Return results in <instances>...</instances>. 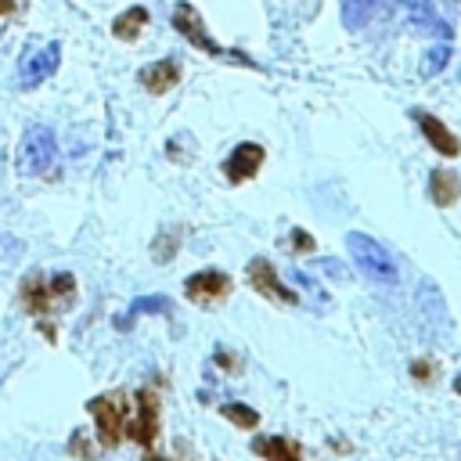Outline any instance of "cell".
<instances>
[{
  "label": "cell",
  "mask_w": 461,
  "mask_h": 461,
  "mask_svg": "<svg viewBox=\"0 0 461 461\" xmlns=\"http://www.w3.org/2000/svg\"><path fill=\"white\" fill-rule=\"evenodd\" d=\"M313 249H317L313 234H306L303 227H295V230H292V252H313Z\"/></svg>",
  "instance_id": "7402d4cb"
},
{
  "label": "cell",
  "mask_w": 461,
  "mask_h": 461,
  "mask_svg": "<svg viewBox=\"0 0 461 461\" xmlns=\"http://www.w3.org/2000/svg\"><path fill=\"white\" fill-rule=\"evenodd\" d=\"M432 371H436V364H432V360H414V364H411V375H414V378H421V382H429V378H432Z\"/></svg>",
  "instance_id": "603a6c76"
},
{
  "label": "cell",
  "mask_w": 461,
  "mask_h": 461,
  "mask_svg": "<svg viewBox=\"0 0 461 461\" xmlns=\"http://www.w3.org/2000/svg\"><path fill=\"white\" fill-rule=\"evenodd\" d=\"M76 299V277L72 274H54V277H43V274H29L22 281V306L32 313V317H47L54 306Z\"/></svg>",
  "instance_id": "6da1fadb"
},
{
  "label": "cell",
  "mask_w": 461,
  "mask_h": 461,
  "mask_svg": "<svg viewBox=\"0 0 461 461\" xmlns=\"http://www.w3.org/2000/svg\"><path fill=\"white\" fill-rule=\"evenodd\" d=\"M180 83V68H176V61H151V65H144L140 68V86L148 90V94H166V90H173Z\"/></svg>",
  "instance_id": "7c38bea8"
},
{
  "label": "cell",
  "mask_w": 461,
  "mask_h": 461,
  "mask_svg": "<svg viewBox=\"0 0 461 461\" xmlns=\"http://www.w3.org/2000/svg\"><path fill=\"white\" fill-rule=\"evenodd\" d=\"M263 158H267V151L259 148V144H252V140H245V144H238L230 155H227V162H223V173H227V180L230 184H241V180H252L256 173H259V166H263Z\"/></svg>",
  "instance_id": "30bf717a"
},
{
  "label": "cell",
  "mask_w": 461,
  "mask_h": 461,
  "mask_svg": "<svg viewBox=\"0 0 461 461\" xmlns=\"http://www.w3.org/2000/svg\"><path fill=\"white\" fill-rule=\"evenodd\" d=\"M346 249H349V259L360 267V274H367L375 285H393V281H396V263H393V256H389L371 234L349 230V234H346Z\"/></svg>",
  "instance_id": "3957f363"
},
{
  "label": "cell",
  "mask_w": 461,
  "mask_h": 461,
  "mask_svg": "<svg viewBox=\"0 0 461 461\" xmlns=\"http://www.w3.org/2000/svg\"><path fill=\"white\" fill-rule=\"evenodd\" d=\"M58 65H61V43H54V40L29 43L22 61H18V86H25V90L40 86L50 72H58Z\"/></svg>",
  "instance_id": "5b68a950"
},
{
  "label": "cell",
  "mask_w": 461,
  "mask_h": 461,
  "mask_svg": "<svg viewBox=\"0 0 461 461\" xmlns=\"http://www.w3.org/2000/svg\"><path fill=\"white\" fill-rule=\"evenodd\" d=\"M414 119H418V126H421V133H425V140L439 151V155H447V158H454L457 151H461V144H457V137L447 130V122H439L436 115H429V112H414Z\"/></svg>",
  "instance_id": "8fae6325"
},
{
  "label": "cell",
  "mask_w": 461,
  "mask_h": 461,
  "mask_svg": "<svg viewBox=\"0 0 461 461\" xmlns=\"http://www.w3.org/2000/svg\"><path fill=\"white\" fill-rule=\"evenodd\" d=\"M144 25H148V11H144V7H130V11H122V14L112 22V36H115V40H137Z\"/></svg>",
  "instance_id": "2e32d148"
},
{
  "label": "cell",
  "mask_w": 461,
  "mask_h": 461,
  "mask_svg": "<svg viewBox=\"0 0 461 461\" xmlns=\"http://www.w3.org/2000/svg\"><path fill=\"white\" fill-rule=\"evenodd\" d=\"M216 360H220L227 371H238V357H234V353H216Z\"/></svg>",
  "instance_id": "cb8c5ba5"
},
{
  "label": "cell",
  "mask_w": 461,
  "mask_h": 461,
  "mask_svg": "<svg viewBox=\"0 0 461 461\" xmlns=\"http://www.w3.org/2000/svg\"><path fill=\"white\" fill-rule=\"evenodd\" d=\"M94 425H97V439L101 447H119L122 443V429H126V418H130V400L122 393H104V396H94L86 403Z\"/></svg>",
  "instance_id": "277c9868"
},
{
  "label": "cell",
  "mask_w": 461,
  "mask_h": 461,
  "mask_svg": "<svg viewBox=\"0 0 461 461\" xmlns=\"http://www.w3.org/2000/svg\"><path fill=\"white\" fill-rule=\"evenodd\" d=\"M252 450L267 461H303V447L295 439H285V436H259L252 443Z\"/></svg>",
  "instance_id": "4fadbf2b"
},
{
  "label": "cell",
  "mask_w": 461,
  "mask_h": 461,
  "mask_svg": "<svg viewBox=\"0 0 461 461\" xmlns=\"http://www.w3.org/2000/svg\"><path fill=\"white\" fill-rule=\"evenodd\" d=\"M184 292L198 306H216V303H223L230 295V277L223 270H198V274H191L184 281Z\"/></svg>",
  "instance_id": "ba28073f"
},
{
  "label": "cell",
  "mask_w": 461,
  "mask_h": 461,
  "mask_svg": "<svg viewBox=\"0 0 461 461\" xmlns=\"http://www.w3.org/2000/svg\"><path fill=\"white\" fill-rule=\"evenodd\" d=\"M137 403V414H130L126 418V429H122V436H130L133 443H140V447H151L155 443V436H158V389H151V385H144V389H137V396H133Z\"/></svg>",
  "instance_id": "8992f818"
},
{
  "label": "cell",
  "mask_w": 461,
  "mask_h": 461,
  "mask_svg": "<svg viewBox=\"0 0 461 461\" xmlns=\"http://www.w3.org/2000/svg\"><path fill=\"white\" fill-rule=\"evenodd\" d=\"M173 25H176V32H184L198 50H205V54H223V47L205 32L202 14H198L191 4H176V7H173Z\"/></svg>",
  "instance_id": "9c48e42d"
},
{
  "label": "cell",
  "mask_w": 461,
  "mask_h": 461,
  "mask_svg": "<svg viewBox=\"0 0 461 461\" xmlns=\"http://www.w3.org/2000/svg\"><path fill=\"white\" fill-rule=\"evenodd\" d=\"M176 249H180V230H162V234L151 241L155 263H169V259L176 256Z\"/></svg>",
  "instance_id": "d6986e66"
},
{
  "label": "cell",
  "mask_w": 461,
  "mask_h": 461,
  "mask_svg": "<svg viewBox=\"0 0 461 461\" xmlns=\"http://www.w3.org/2000/svg\"><path fill=\"white\" fill-rule=\"evenodd\" d=\"M220 414H223L230 425H238V429H256V425H259V414H256L252 407L238 403V400H227V403H220Z\"/></svg>",
  "instance_id": "e0dca14e"
},
{
  "label": "cell",
  "mask_w": 461,
  "mask_h": 461,
  "mask_svg": "<svg viewBox=\"0 0 461 461\" xmlns=\"http://www.w3.org/2000/svg\"><path fill=\"white\" fill-rule=\"evenodd\" d=\"M382 7V0H339V11H342V25L346 29H364L375 11Z\"/></svg>",
  "instance_id": "9a60e30c"
},
{
  "label": "cell",
  "mask_w": 461,
  "mask_h": 461,
  "mask_svg": "<svg viewBox=\"0 0 461 461\" xmlns=\"http://www.w3.org/2000/svg\"><path fill=\"white\" fill-rule=\"evenodd\" d=\"M11 11H14V0H0V18L11 14Z\"/></svg>",
  "instance_id": "d4e9b609"
},
{
  "label": "cell",
  "mask_w": 461,
  "mask_h": 461,
  "mask_svg": "<svg viewBox=\"0 0 461 461\" xmlns=\"http://www.w3.org/2000/svg\"><path fill=\"white\" fill-rule=\"evenodd\" d=\"M245 277H249V285H252L259 295H267V299H277V303H285V306L299 303V292H295V288H288V285L277 277L274 263H270V259H263V256H256V259L249 263Z\"/></svg>",
  "instance_id": "52a82bcc"
},
{
  "label": "cell",
  "mask_w": 461,
  "mask_h": 461,
  "mask_svg": "<svg viewBox=\"0 0 461 461\" xmlns=\"http://www.w3.org/2000/svg\"><path fill=\"white\" fill-rule=\"evenodd\" d=\"M18 256H22V241H18L14 234L0 230V274H4V270H11V267L18 263Z\"/></svg>",
  "instance_id": "44dd1931"
},
{
  "label": "cell",
  "mask_w": 461,
  "mask_h": 461,
  "mask_svg": "<svg viewBox=\"0 0 461 461\" xmlns=\"http://www.w3.org/2000/svg\"><path fill=\"white\" fill-rule=\"evenodd\" d=\"M169 310L173 306H169L166 295H140V299L130 303V313L126 317H137V313H169Z\"/></svg>",
  "instance_id": "ffe728a7"
},
{
  "label": "cell",
  "mask_w": 461,
  "mask_h": 461,
  "mask_svg": "<svg viewBox=\"0 0 461 461\" xmlns=\"http://www.w3.org/2000/svg\"><path fill=\"white\" fill-rule=\"evenodd\" d=\"M447 61H450V40H443V43H432V47L425 50L421 72H425V76H436V72H443V68H447Z\"/></svg>",
  "instance_id": "ac0fdd59"
},
{
  "label": "cell",
  "mask_w": 461,
  "mask_h": 461,
  "mask_svg": "<svg viewBox=\"0 0 461 461\" xmlns=\"http://www.w3.org/2000/svg\"><path fill=\"white\" fill-rule=\"evenodd\" d=\"M429 198L436 205H454L461 198V176L450 173V169H432V176H429Z\"/></svg>",
  "instance_id": "5bb4252c"
},
{
  "label": "cell",
  "mask_w": 461,
  "mask_h": 461,
  "mask_svg": "<svg viewBox=\"0 0 461 461\" xmlns=\"http://www.w3.org/2000/svg\"><path fill=\"white\" fill-rule=\"evenodd\" d=\"M454 393H457V396H461V375H457V378H454Z\"/></svg>",
  "instance_id": "484cf974"
},
{
  "label": "cell",
  "mask_w": 461,
  "mask_h": 461,
  "mask_svg": "<svg viewBox=\"0 0 461 461\" xmlns=\"http://www.w3.org/2000/svg\"><path fill=\"white\" fill-rule=\"evenodd\" d=\"M18 166L29 176H54L58 169V137L50 126H29L18 144Z\"/></svg>",
  "instance_id": "7a4b0ae2"
},
{
  "label": "cell",
  "mask_w": 461,
  "mask_h": 461,
  "mask_svg": "<svg viewBox=\"0 0 461 461\" xmlns=\"http://www.w3.org/2000/svg\"><path fill=\"white\" fill-rule=\"evenodd\" d=\"M144 461H166V457H155V454H148V457H144Z\"/></svg>",
  "instance_id": "4316f807"
}]
</instances>
